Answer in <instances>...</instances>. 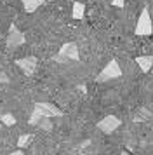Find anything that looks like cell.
Instances as JSON below:
<instances>
[{
    "label": "cell",
    "mask_w": 153,
    "mask_h": 155,
    "mask_svg": "<svg viewBox=\"0 0 153 155\" xmlns=\"http://www.w3.org/2000/svg\"><path fill=\"white\" fill-rule=\"evenodd\" d=\"M118 77H122V68H120L117 59H110L106 63V66L99 71V75L96 77V82L103 84V82H108V80H113V78H118Z\"/></svg>",
    "instance_id": "2"
},
{
    "label": "cell",
    "mask_w": 153,
    "mask_h": 155,
    "mask_svg": "<svg viewBox=\"0 0 153 155\" xmlns=\"http://www.w3.org/2000/svg\"><path fill=\"white\" fill-rule=\"evenodd\" d=\"M16 64H18V68H21V71L24 73V75H33L35 70H37V66H38V59L35 56H26V58H21V59H16Z\"/></svg>",
    "instance_id": "6"
},
{
    "label": "cell",
    "mask_w": 153,
    "mask_h": 155,
    "mask_svg": "<svg viewBox=\"0 0 153 155\" xmlns=\"http://www.w3.org/2000/svg\"><path fill=\"white\" fill-rule=\"evenodd\" d=\"M111 4H113V5H115V7H124L125 0H113V2H111Z\"/></svg>",
    "instance_id": "15"
},
{
    "label": "cell",
    "mask_w": 153,
    "mask_h": 155,
    "mask_svg": "<svg viewBox=\"0 0 153 155\" xmlns=\"http://www.w3.org/2000/svg\"><path fill=\"white\" fill-rule=\"evenodd\" d=\"M33 140V134H21L19 138H18V148H26L30 145V141Z\"/></svg>",
    "instance_id": "11"
},
{
    "label": "cell",
    "mask_w": 153,
    "mask_h": 155,
    "mask_svg": "<svg viewBox=\"0 0 153 155\" xmlns=\"http://www.w3.org/2000/svg\"><path fill=\"white\" fill-rule=\"evenodd\" d=\"M0 82H4V84H7V82H9V77H7L5 73H0Z\"/></svg>",
    "instance_id": "16"
},
{
    "label": "cell",
    "mask_w": 153,
    "mask_h": 155,
    "mask_svg": "<svg viewBox=\"0 0 153 155\" xmlns=\"http://www.w3.org/2000/svg\"><path fill=\"white\" fill-rule=\"evenodd\" d=\"M122 155H131V153H127V152H122Z\"/></svg>",
    "instance_id": "18"
},
{
    "label": "cell",
    "mask_w": 153,
    "mask_h": 155,
    "mask_svg": "<svg viewBox=\"0 0 153 155\" xmlns=\"http://www.w3.org/2000/svg\"><path fill=\"white\" fill-rule=\"evenodd\" d=\"M0 122L4 124V126H16V117H14L12 113H4L2 117H0Z\"/></svg>",
    "instance_id": "12"
},
{
    "label": "cell",
    "mask_w": 153,
    "mask_h": 155,
    "mask_svg": "<svg viewBox=\"0 0 153 155\" xmlns=\"http://www.w3.org/2000/svg\"><path fill=\"white\" fill-rule=\"evenodd\" d=\"M11 155H24V152H23V150L19 148V150H16V152H12Z\"/></svg>",
    "instance_id": "17"
},
{
    "label": "cell",
    "mask_w": 153,
    "mask_h": 155,
    "mask_svg": "<svg viewBox=\"0 0 153 155\" xmlns=\"http://www.w3.org/2000/svg\"><path fill=\"white\" fill-rule=\"evenodd\" d=\"M57 56L66 59V61H78L80 59V54H78V47H76L75 42H64L61 45V49L57 52Z\"/></svg>",
    "instance_id": "5"
},
{
    "label": "cell",
    "mask_w": 153,
    "mask_h": 155,
    "mask_svg": "<svg viewBox=\"0 0 153 155\" xmlns=\"http://www.w3.org/2000/svg\"><path fill=\"white\" fill-rule=\"evenodd\" d=\"M151 33H153V23H151V16H150V9L145 7L138 18V23H136V35L148 37Z\"/></svg>",
    "instance_id": "3"
},
{
    "label": "cell",
    "mask_w": 153,
    "mask_h": 155,
    "mask_svg": "<svg viewBox=\"0 0 153 155\" xmlns=\"http://www.w3.org/2000/svg\"><path fill=\"white\" fill-rule=\"evenodd\" d=\"M0 134H2V122H0Z\"/></svg>",
    "instance_id": "19"
},
{
    "label": "cell",
    "mask_w": 153,
    "mask_h": 155,
    "mask_svg": "<svg viewBox=\"0 0 153 155\" xmlns=\"http://www.w3.org/2000/svg\"><path fill=\"white\" fill-rule=\"evenodd\" d=\"M63 115H64V113H63L56 105L47 103V101H38V103H35L33 112H31V117H30L28 122H30V126H37L44 117L52 119V117H63Z\"/></svg>",
    "instance_id": "1"
},
{
    "label": "cell",
    "mask_w": 153,
    "mask_h": 155,
    "mask_svg": "<svg viewBox=\"0 0 153 155\" xmlns=\"http://www.w3.org/2000/svg\"><path fill=\"white\" fill-rule=\"evenodd\" d=\"M83 14H85V4L83 2H73V7H71V16L73 19H82Z\"/></svg>",
    "instance_id": "9"
},
{
    "label": "cell",
    "mask_w": 153,
    "mask_h": 155,
    "mask_svg": "<svg viewBox=\"0 0 153 155\" xmlns=\"http://www.w3.org/2000/svg\"><path fill=\"white\" fill-rule=\"evenodd\" d=\"M37 126L40 127V129H44V131H50V129H52V122H50V119H49V117H44V119L37 124Z\"/></svg>",
    "instance_id": "14"
},
{
    "label": "cell",
    "mask_w": 153,
    "mask_h": 155,
    "mask_svg": "<svg viewBox=\"0 0 153 155\" xmlns=\"http://www.w3.org/2000/svg\"><path fill=\"white\" fill-rule=\"evenodd\" d=\"M23 44H24V35H23L14 25H11L9 35H7V47H9V49H16V47H19Z\"/></svg>",
    "instance_id": "7"
},
{
    "label": "cell",
    "mask_w": 153,
    "mask_h": 155,
    "mask_svg": "<svg viewBox=\"0 0 153 155\" xmlns=\"http://www.w3.org/2000/svg\"><path fill=\"white\" fill-rule=\"evenodd\" d=\"M120 126H122V120L118 119V117H115V115H106V117H103L97 122V129L104 134L115 133Z\"/></svg>",
    "instance_id": "4"
},
{
    "label": "cell",
    "mask_w": 153,
    "mask_h": 155,
    "mask_svg": "<svg viewBox=\"0 0 153 155\" xmlns=\"http://www.w3.org/2000/svg\"><path fill=\"white\" fill-rule=\"evenodd\" d=\"M136 63H138V66L141 68L143 73H148V71L151 70V66H153V56H150V54L138 56L136 58Z\"/></svg>",
    "instance_id": "8"
},
{
    "label": "cell",
    "mask_w": 153,
    "mask_h": 155,
    "mask_svg": "<svg viewBox=\"0 0 153 155\" xmlns=\"http://www.w3.org/2000/svg\"><path fill=\"white\" fill-rule=\"evenodd\" d=\"M151 117V112H148L146 108H141L138 113H136V117H134V122H141V120H146Z\"/></svg>",
    "instance_id": "13"
},
{
    "label": "cell",
    "mask_w": 153,
    "mask_h": 155,
    "mask_svg": "<svg viewBox=\"0 0 153 155\" xmlns=\"http://www.w3.org/2000/svg\"><path fill=\"white\" fill-rule=\"evenodd\" d=\"M21 2H23V7L26 12H35L44 4V0H21Z\"/></svg>",
    "instance_id": "10"
}]
</instances>
